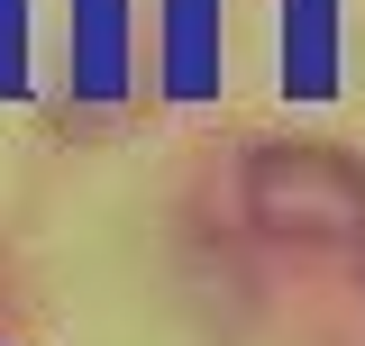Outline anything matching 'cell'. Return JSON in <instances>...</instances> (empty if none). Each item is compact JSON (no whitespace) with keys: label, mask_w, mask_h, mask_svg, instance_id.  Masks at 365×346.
<instances>
[{"label":"cell","mask_w":365,"mask_h":346,"mask_svg":"<svg viewBox=\"0 0 365 346\" xmlns=\"http://www.w3.org/2000/svg\"><path fill=\"white\" fill-rule=\"evenodd\" d=\"M247 219L283 246H365V173L329 146H265L247 164Z\"/></svg>","instance_id":"obj_1"}]
</instances>
